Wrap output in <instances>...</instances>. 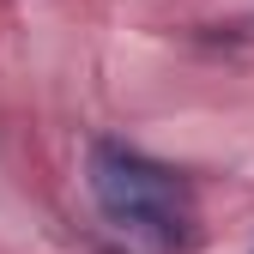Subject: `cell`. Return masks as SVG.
Segmentation results:
<instances>
[{"label":"cell","instance_id":"obj_1","mask_svg":"<svg viewBox=\"0 0 254 254\" xmlns=\"http://www.w3.org/2000/svg\"><path fill=\"white\" fill-rule=\"evenodd\" d=\"M91 194H97L103 218L127 236H145L151 248L188 242L194 194H188V182L170 164H151V157L103 139V145H91Z\"/></svg>","mask_w":254,"mask_h":254}]
</instances>
